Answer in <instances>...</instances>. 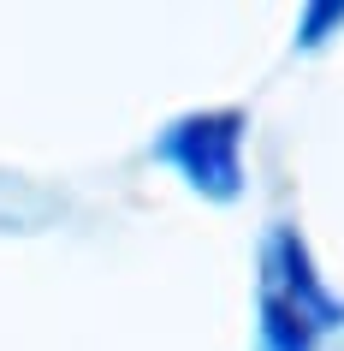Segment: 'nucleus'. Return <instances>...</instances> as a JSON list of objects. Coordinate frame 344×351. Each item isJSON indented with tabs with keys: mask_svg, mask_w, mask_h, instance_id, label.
Wrapping results in <instances>:
<instances>
[{
	"mask_svg": "<svg viewBox=\"0 0 344 351\" xmlns=\"http://www.w3.org/2000/svg\"><path fill=\"white\" fill-rule=\"evenodd\" d=\"M155 155L172 161L214 203H232L243 191V113L220 108V113H184L155 137Z\"/></svg>",
	"mask_w": 344,
	"mask_h": 351,
	"instance_id": "f03ea898",
	"label": "nucleus"
},
{
	"mask_svg": "<svg viewBox=\"0 0 344 351\" xmlns=\"http://www.w3.org/2000/svg\"><path fill=\"white\" fill-rule=\"evenodd\" d=\"M344 328V304L308 268V250L291 226H273L261 244V351H315Z\"/></svg>",
	"mask_w": 344,
	"mask_h": 351,
	"instance_id": "f257e3e1",
	"label": "nucleus"
}]
</instances>
